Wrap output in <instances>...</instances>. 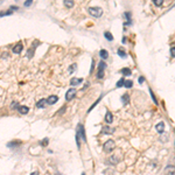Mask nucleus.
Here are the masks:
<instances>
[{
  "label": "nucleus",
  "instance_id": "nucleus-1",
  "mask_svg": "<svg viewBox=\"0 0 175 175\" xmlns=\"http://www.w3.org/2000/svg\"><path fill=\"white\" fill-rule=\"evenodd\" d=\"M114 147H116V142H114V140L109 139V140L105 141L104 145H103V151L109 153V152H112V151L114 150Z\"/></svg>",
  "mask_w": 175,
  "mask_h": 175
},
{
  "label": "nucleus",
  "instance_id": "nucleus-2",
  "mask_svg": "<svg viewBox=\"0 0 175 175\" xmlns=\"http://www.w3.org/2000/svg\"><path fill=\"white\" fill-rule=\"evenodd\" d=\"M88 12H89L90 15L95 16V18H99V16H102V14H103V10H102L100 7H90L89 10H88Z\"/></svg>",
  "mask_w": 175,
  "mask_h": 175
},
{
  "label": "nucleus",
  "instance_id": "nucleus-3",
  "mask_svg": "<svg viewBox=\"0 0 175 175\" xmlns=\"http://www.w3.org/2000/svg\"><path fill=\"white\" fill-rule=\"evenodd\" d=\"M76 135L78 138H82V140H83L84 142L86 141V137H85V132H84V126L82 124H78V126H77V132H76Z\"/></svg>",
  "mask_w": 175,
  "mask_h": 175
},
{
  "label": "nucleus",
  "instance_id": "nucleus-4",
  "mask_svg": "<svg viewBox=\"0 0 175 175\" xmlns=\"http://www.w3.org/2000/svg\"><path fill=\"white\" fill-rule=\"evenodd\" d=\"M106 68V63L104 61L99 62V66H98V74H97V78H103L104 77V70Z\"/></svg>",
  "mask_w": 175,
  "mask_h": 175
},
{
  "label": "nucleus",
  "instance_id": "nucleus-5",
  "mask_svg": "<svg viewBox=\"0 0 175 175\" xmlns=\"http://www.w3.org/2000/svg\"><path fill=\"white\" fill-rule=\"evenodd\" d=\"M76 94H77V90L75 89V88H71V89H69L68 91H67V94H66V100H68V102L71 100V99L76 96Z\"/></svg>",
  "mask_w": 175,
  "mask_h": 175
},
{
  "label": "nucleus",
  "instance_id": "nucleus-6",
  "mask_svg": "<svg viewBox=\"0 0 175 175\" xmlns=\"http://www.w3.org/2000/svg\"><path fill=\"white\" fill-rule=\"evenodd\" d=\"M165 173H166V175H175V166L168 165L167 167L165 168Z\"/></svg>",
  "mask_w": 175,
  "mask_h": 175
},
{
  "label": "nucleus",
  "instance_id": "nucleus-7",
  "mask_svg": "<svg viewBox=\"0 0 175 175\" xmlns=\"http://www.w3.org/2000/svg\"><path fill=\"white\" fill-rule=\"evenodd\" d=\"M116 130L113 127H110V126H103L102 127V132L104 133V134H112Z\"/></svg>",
  "mask_w": 175,
  "mask_h": 175
},
{
  "label": "nucleus",
  "instance_id": "nucleus-8",
  "mask_svg": "<svg viewBox=\"0 0 175 175\" xmlns=\"http://www.w3.org/2000/svg\"><path fill=\"white\" fill-rule=\"evenodd\" d=\"M155 130H156L158 133L162 134V133L165 132V124H163L162 122H160L159 124H156V126H155Z\"/></svg>",
  "mask_w": 175,
  "mask_h": 175
},
{
  "label": "nucleus",
  "instance_id": "nucleus-9",
  "mask_svg": "<svg viewBox=\"0 0 175 175\" xmlns=\"http://www.w3.org/2000/svg\"><path fill=\"white\" fill-rule=\"evenodd\" d=\"M109 161H107V163H110V165H117V163L119 162V158L117 156V155H112V156H110Z\"/></svg>",
  "mask_w": 175,
  "mask_h": 175
},
{
  "label": "nucleus",
  "instance_id": "nucleus-10",
  "mask_svg": "<svg viewBox=\"0 0 175 175\" xmlns=\"http://www.w3.org/2000/svg\"><path fill=\"white\" fill-rule=\"evenodd\" d=\"M57 100H58V97L57 96H49L48 98H47V104H48V105H53V104H55Z\"/></svg>",
  "mask_w": 175,
  "mask_h": 175
},
{
  "label": "nucleus",
  "instance_id": "nucleus-11",
  "mask_svg": "<svg viewBox=\"0 0 175 175\" xmlns=\"http://www.w3.org/2000/svg\"><path fill=\"white\" fill-rule=\"evenodd\" d=\"M22 44H21V42H19L18 44H15L14 46V48H13V53L14 54H20L21 51H22Z\"/></svg>",
  "mask_w": 175,
  "mask_h": 175
},
{
  "label": "nucleus",
  "instance_id": "nucleus-12",
  "mask_svg": "<svg viewBox=\"0 0 175 175\" xmlns=\"http://www.w3.org/2000/svg\"><path fill=\"white\" fill-rule=\"evenodd\" d=\"M112 122H113V114L111 112H106V114H105V123H107L110 125Z\"/></svg>",
  "mask_w": 175,
  "mask_h": 175
},
{
  "label": "nucleus",
  "instance_id": "nucleus-13",
  "mask_svg": "<svg viewBox=\"0 0 175 175\" xmlns=\"http://www.w3.org/2000/svg\"><path fill=\"white\" fill-rule=\"evenodd\" d=\"M82 82H83V78H76V77H72V78H71V81H70V84L72 86H75V85L81 84Z\"/></svg>",
  "mask_w": 175,
  "mask_h": 175
},
{
  "label": "nucleus",
  "instance_id": "nucleus-14",
  "mask_svg": "<svg viewBox=\"0 0 175 175\" xmlns=\"http://www.w3.org/2000/svg\"><path fill=\"white\" fill-rule=\"evenodd\" d=\"M99 56L102 57V60H106V58L109 57V53H107L105 49H100V50H99Z\"/></svg>",
  "mask_w": 175,
  "mask_h": 175
},
{
  "label": "nucleus",
  "instance_id": "nucleus-15",
  "mask_svg": "<svg viewBox=\"0 0 175 175\" xmlns=\"http://www.w3.org/2000/svg\"><path fill=\"white\" fill-rule=\"evenodd\" d=\"M47 104V99H44V98H42V99H40V100L36 103V106L39 107V109H42V107H44V105Z\"/></svg>",
  "mask_w": 175,
  "mask_h": 175
},
{
  "label": "nucleus",
  "instance_id": "nucleus-16",
  "mask_svg": "<svg viewBox=\"0 0 175 175\" xmlns=\"http://www.w3.org/2000/svg\"><path fill=\"white\" fill-rule=\"evenodd\" d=\"M120 99H122L123 104H124V105H127V104H128V102H130V96H128L127 94H124V95L122 96V98H120Z\"/></svg>",
  "mask_w": 175,
  "mask_h": 175
},
{
  "label": "nucleus",
  "instance_id": "nucleus-17",
  "mask_svg": "<svg viewBox=\"0 0 175 175\" xmlns=\"http://www.w3.org/2000/svg\"><path fill=\"white\" fill-rule=\"evenodd\" d=\"M18 111H19V113H21V114H26V113H28L29 109H28L27 106H19Z\"/></svg>",
  "mask_w": 175,
  "mask_h": 175
},
{
  "label": "nucleus",
  "instance_id": "nucleus-18",
  "mask_svg": "<svg viewBox=\"0 0 175 175\" xmlns=\"http://www.w3.org/2000/svg\"><path fill=\"white\" fill-rule=\"evenodd\" d=\"M120 72H122L124 76H130V75L132 74V71H131V69L128 68H123L122 70H120Z\"/></svg>",
  "mask_w": 175,
  "mask_h": 175
},
{
  "label": "nucleus",
  "instance_id": "nucleus-19",
  "mask_svg": "<svg viewBox=\"0 0 175 175\" xmlns=\"http://www.w3.org/2000/svg\"><path fill=\"white\" fill-rule=\"evenodd\" d=\"M118 55H119L120 57H123V58H126V56H127V55H126V51H125L123 48L118 49Z\"/></svg>",
  "mask_w": 175,
  "mask_h": 175
},
{
  "label": "nucleus",
  "instance_id": "nucleus-20",
  "mask_svg": "<svg viewBox=\"0 0 175 175\" xmlns=\"http://www.w3.org/2000/svg\"><path fill=\"white\" fill-rule=\"evenodd\" d=\"M124 83H125V78H124V77H122L119 81L117 82L116 86H117V88H122V86H124Z\"/></svg>",
  "mask_w": 175,
  "mask_h": 175
},
{
  "label": "nucleus",
  "instance_id": "nucleus-21",
  "mask_svg": "<svg viewBox=\"0 0 175 175\" xmlns=\"http://www.w3.org/2000/svg\"><path fill=\"white\" fill-rule=\"evenodd\" d=\"M104 36L106 38V40H109V41H113V35H112L110 32H105L104 33Z\"/></svg>",
  "mask_w": 175,
  "mask_h": 175
},
{
  "label": "nucleus",
  "instance_id": "nucleus-22",
  "mask_svg": "<svg viewBox=\"0 0 175 175\" xmlns=\"http://www.w3.org/2000/svg\"><path fill=\"white\" fill-rule=\"evenodd\" d=\"M63 3H64V5H66L68 8H70V7H72V6H74V1H71V0H64Z\"/></svg>",
  "mask_w": 175,
  "mask_h": 175
},
{
  "label": "nucleus",
  "instance_id": "nucleus-23",
  "mask_svg": "<svg viewBox=\"0 0 175 175\" xmlns=\"http://www.w3.org/2000/svg\"><path fill=\"white\" fill-rule=\"evenodd\" d=\"M102 98H103V95H100V97H99V98H98V99H97V100H96V102H95V103H94V105H92V106H91V107H90V109H89V111H88V112H90V111H91V110H92V109H95V106H96V105H97V104H98V103H99V100H100V99H102Z\"/></svg>",
  "mask_w": 175,
  "mask_h": 175
},
{
  "label": "nucleus",
  "instance_id": "nucleus-24",
  "mask_svg": "<svg viewBox=\"0 0 175 175\" xmlns=\"http://www.w3.org/2000/svg\"><path fill=\"white\" fill-rule=\"evenodd\" d=\"M132 85H133V82L132 81H125V83H124V86L125 88H132Z\"/></svg>",
  "mask_w": 175,
  "mask_h": 175
},
{
  "label": "nucleus",
  "instance_id": "nucleus-25",
  "mask_svg": "<svg viewBox=\"0 0 175 175\" xmlns=\"http://www.w3.org/2000/svg\"><path fill=\"white\" fill-rule=\"evenodd\" d=\"M153 3H154L155 6H161L163 4V0H154Z\"/></svg>",
  "mask_w": 175,
  "mask_h": 175
},
{
  "label": "nucleus",
  "instance_id": "nucleus-26",
  "mask_svg": "<svg viewBox=\"0 0 175 175\" xmlns=\"http://www.w3.org/2000/svg\"><path fill=\"white\" fill-rule=\"evenodd\" d=\"M12 14V11H7V12H1L0 13V16H5V15H11Z\"/></svg>",
  "mask_w": 175,
  "mask_h": 175
},
{
  "label": "nucleus",
  "instance_id": "nucleus-27",
  "mask_svg": "<svg viewBox=\"0 0 175 175\" xmlns=\"http://www.w3.org/2000/svg\"><path fill=\"white\" fill-rule=\"evenodd\" d=\"M75 70H76V64H72V66H70V68H69V71H70V72H74Z\"/></svg>",
  "mask_w": 175,
  "mask_h": 175
},
{
  "label": "nucleus",
  "instance_id": "nucleus-28",
  "mask_svg": "<svg viewBox=\"0 0 175 175\" xmlns=\"http://www.w3.org/2000/svg\"><path fill=\"white\" fill-rule=\"evenodd\" d=\"M150 94H151V96H152V98H153V100H154V103H158L156 98H155V96H154V94H153V91H152V89H151V88H150Z\"/></svg>",
  "mask_w": 175,
  "mask_h": 175
},
{
  "label": "nucleus",
  "instance_id": "nucleus-29",
  "mask_svg": "<svg viewBox=\"0 0 175 175\" xmlns=\"http://www.w3.org/2000/svg\"><path fill=\"white\" fill-rule=\"evenodd\" d=\"M170 56H172V57H175V47H172V48H170Z\"/></svg>",
  "mask_w": 175,
  "mask_h": 175
},
{
  "label": "nucleus",
  "instance_id": "nucleus-30",
  "mask_svg": "<svg viewBox=\"0 0 175 175\" xmlns=\"http://www.w3.org/2000/svg\"><path fill=\"white\" fill-rule=\"evenodd\" d=\"M41 145H42V146H47V145H48V138H46V139H43V140H42V142H41Z\"/></svg>",
  "mask_w": 175,
  "mask_h": 175
},
{
  "label": "nucleus",
  "instance_id": "nucleus-31",
  "mask_svg": "<svg viewBox=\"0 0 175 175\" xmlns=\"http://www.w3.org/2000/svg\"><path fill=\"white\" fill-rule=\"evenodd\" d=\"M32 4H33V0H27L25 3V6H31Z\"/></svg>",
  "mask_w": 175,
  "mask_h": 175
},
{
  "label": "nucleus",
  "instance_id": "nucleus-32",
  "mask_svg": "<svg viewBox=\"0 0 175 175\" xmlns=\"http://www.w3.org/2000/svg\"><path fill=\"white\" fill-rule=\"evenodd\" d=\"M94 68H95V61L92 60V61H91V68H90V72H92V71H94Z\"/></svg>",
  "mask_w": 175,
  "mask_h": 175
},
{
  "label": "nucleus",
  "instance_id": "nucleus-33",
  "mask_svg": "<svg viewBox=\"0 0 175 175\" xmlns=\"http://www.w3.org/2000/svg\"><path fill=\"white\" fill-rule=\"evenodd\" d=\"M15 145H19V142H11V144H8L7 145V146H8V147H13V146H15Z\"/></svg>",
  "mask_w": 175,
  "mask_h": 175
},
{
  "label": "nucleus",
  "instance_id": "nucleus-34",
  "mask_svg": "<svg viewBox=\"0 0 175 175\" xmlns=\"http://www.w3.org/2000/svg\"><path fill=\"white\" fill-rule=\"evenodd\" d=\"M124 15L127 18V20H130V18H131V13H127V12H126V13L124 14Z\"/></svg>",
  "mask_w": 175,
  "mask_h": 175
},
{
  "label": "nucleus",
  "instance_id": "nucleus-35",
  "mask_svg": "<svg viewBox=\"0 0 175 175\" xmlns=\"http://www.w3.org/2000/svg\"><path fill=\"white\" fill-rule=\"evenodd\" d=\"M144 81H145V78H144L142 76H141V77H139V83H140V84L144 83Z\"/></svg>",
  "mask_w": 175,
  "mask_h": 175
},
{
  "label": "nucleus",
  "instance_id": "nucleus-36",
  "mask_svg": "<svg viewBox=\"0 0 175 175\" xmlns=\"http://www.w3.org/2000/svg\"><path fill=\"white\" fill-rule=\"evenodd\" d=\"M31 175H39V172H33Z\"/></svg>",
  "mask_w": 175,
  "mask_h": 175
},
{
  "label": "nucleus",
  "instance_id": "nucleus-37",
  "mask_svg": "<svg viewBox=\"0 0 175 175\" xmlns=\"http://www.w3.org/2000/svg\"><path fill=\"white\" fill-rule=\"evenodd\" d=\"M11 8H12V10H18V6H12Z\"/></svg>",
  "mask_w": 175,
  "mask_h": 175
},
{
  "label": "nucleus",
  "instance_id": "nucleus-38",
  "mask_svg": "<svg viewBox=\"0 0 175 175\" xmlns=\"http://www.w3.org/2000/svg\"><path fill=\"white\" fill-rule=\"evenodd\" d=\"M3 56H4V58H6V57H8V53H7V54H6V53H5V54H4V55H3Z\"/></svg>",
  "mask_w": 175,
  "mask_h": 175
},
{
  "label": "nucleus",
  "instance_id": "nucleus-39",
  "mask_svg": "<svg viewBox=\"0 0 175 175\" xmlns=\"http://www.w3.org/2000/svg\"><path fill=\"white\" fill-rule=\"evenodd\" d=\"M123 43H126V38H125V36L123 38Z\"/></svg>",
  "mask_w": 175,
  "mask_h": 175
},
{
  "label": "nucleus",
  "instance_id": "nucleus-40",
  "mask_svg": "<svg viewBox=\"0 0 175 175\" xmlns=\"http://www.w3.org/2000/svg\"><path fill=\"white\" fill-rule=\"evenodd\" d=\"M56 175H62V174H60V173H57V174H56Z\"/></svg>",
  "mask_w": 175,
  "mask_h": 175
},
{
  "label": "nucleus",
  "instance_id": "nucleus-41",
  "mask_svg": "<svg viewBox=\"0 0 175 175\" xmlns=\"http://www.w3.org/2000/svg\"><path fill=\"white\" fill-rule=\"evenodd\" d=\"M82 175H85V173H82Z\"/></svg>",
  "mask_w": 175,
  "mask_h": 175
}]
</instances>
